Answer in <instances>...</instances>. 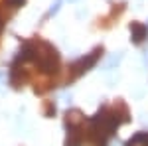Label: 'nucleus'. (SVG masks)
<instances>
[{"label": "nucleus", "mask_w": 148, "mask_h": 146, "mask_svg": "<svg viewBox=\"0 0 148 146\" xmlns=\"http://www.w3.org/2000/svg\"><path fill=\"white\" fill-rule=\"evenodd\" d=\"M6 2H8L10 6H14V8H16V6H22V4H24V0H6Z\"/></svg>", "instance_id": "obj_10"}, {"label": "nucleus", "mask_w": 148, "mask_h": 146, "mask_svg": "<svg viewBox=\"0 0 148 146\" xmlns=\"http://www.w3.org/2000/svg\"><path fill=\"white\" fill-rule=\"evenodd\" d=\"M83 119H81V112L79 111H71L67 112V124L71 126V124H79Z\"/></svg>", "instance_id": "obj_7"}, {"label": "nucleus", "mask_w": 148, "mask_h": 146, "mask_svg": "<svg viewBox=\"0 0 148 146\" xmlns=\"http://www.w3.org/2000/svg\"><path fill=\"white\" fill-rule=\"evenodd\" d=\"M0 79H2V75H0Z\"/></svg>", "instance_id": "obj_12"}, {"label": "nucleus", "mask_w": 148, "mask_h": 146, "mask_svg": "<svg viewBox=\"0 0 148 146\" xmlns=\"http://www.w3.org/2000/svg\"><path fill=\"white\" fill-rule=\"evenodd\" d=\"M32 51H34V57L38 61V65L44 69V71H56L57 69V51L46 42H38V45H32Z\"/></svg>", "instance_id": "obj_2"}, {"label": "nucleus", "mask_w": 148, "mask_h": 146, "mask_svg": "<svg viewBox=\"0 0 148 146\" xmlns=\"http://www.w3.org/2000/svg\"><path fill=\"white\" fill-rule=\"evenodd\" d=\"M79 144H81V136H79V132L71 126V132H69V136H67L65 146H79Z\"/></svg>", "instance_id": "obj_6"}, {"label": "nucleus", "mask_w": 148, "mask_h": 146, "mask_svg": "<svg viewBox=\"0 0 148 146\" xmlns=\"http://www.w3.org/2000/svg\"><path fill=\"white\" fill-rule=\"evenodd\" d=\"M119 119L116 114H107V111H101L95 119H93V126H91V132L95 134V140L99 144H105V138L113 134V130L119 126Z\"/></svg>", "instance_id": "obj_1"}, {"label": "nucleus", "mask_w": 148, "mask_h": 146, "mask_svg": "<svg viewBox=\"0 0 148 146\" xmlns=\"http://www.w3.org/2000/svg\"><path fill=\"white\" fill-rule=\"evenodd\" d=\"M99 53H101V49L97 47V49H95L93 53H89L87 57H81L79 61H77V63L73 65V69H75L73 73H75V75H81L83 71H87V69H91L93 65L97 63V57H99Z\"/></svg>", "instance_id": "obj_3"}, {"label": "nucleus", "mask_w": 148, "mask_h": 146, "mask_svg": "<svg viewBox=\"0 0 148 146\" xmlns=\"http://www.w3.org/2000/svg\"><path fill=\"white\" fill-rule=\"evenodd\" d=\"M59 4H61V0H56V4L51 6V10H49V14H47V16H53V14L59 10Z\"/></svg>", "instance_id": "obj_9"}, {"label": "nucleus", "mask_w": 148, "mask_h": 146, "mask_svg": "<svg viewBox=\"0 0 148 146\" xmlns=\"http://www.w3.org/2000/svg\"><path fill=\"white\" fill-rule=\"evenodd\" d=\"M130 34H132V42L134 44H140L144 38H146V34H148V28L146 26H142V24H132L130 26Z\"/></svg>", "instance_id": "obj_4"}, {"label": "nucleus", "mask_w": 148, "mask_h": 146, "mask_svg": "<svg viewBox=\"0 0 148 146\" xmlns=\"http://www.w3.org/2000/svg\"><path fill=\"white\" fill-rule=\"evenodd\" d=\"M126 146H148V132H142V134H136Z\"/></svg>", "instance_id": "obj_5"}, {"label": "nucleus", "mask_w": 148, "mask_h": 146, "mask_svg": "<svg viewBox=\"0 0 148 146\" xmlns=\"http://www.w3.org/2000/svg\"><path fill=\"white\" fill-rule=\"evenodd\" d=\"M121 59H123V53H114V56H111L109 59H107V65H105V67H107V69H113L114 65H119V63H121Z\"/></svg>", "instance_id": "obj_8"}, {"label": "nucleus", "mask_w": 148, "mask_h": 146, "mask_svg": "<svg viewBox=\"0 0 148 146\" xmlns=\"http://www.w3.org/2000/svg\"><path fill=\"white\" fill-rule=\"evenodd\" d=\"M2 26H4V22H2V20H0V30H2Z\"/></svg>", "instance_id": "obj_11"}]
</instances>
